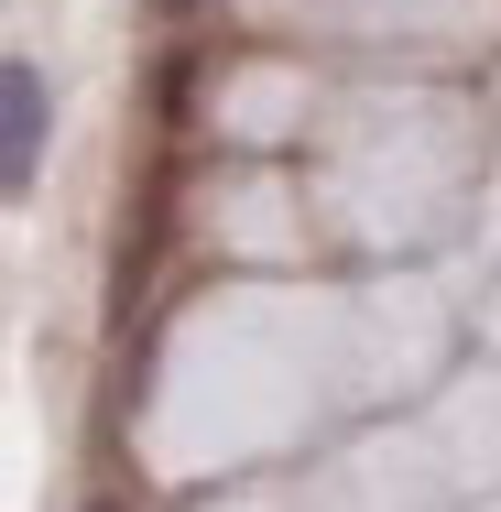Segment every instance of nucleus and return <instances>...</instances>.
<instances>
[{"label": "nucleus", "instance_id": "f257e3e1", "mask_svg": "<svg viewBox=\"0 0 501 512\" xmlns=\"http://www.w3.org/2000/svg\"><path fill=\"white\" fill-rule=\"evenodd\" d=\"M33 175H44V66L11 55V66H0V186L22 197Z\"/></svg>", "mask_w": 501, "mask_h": 512}]
</instances>
